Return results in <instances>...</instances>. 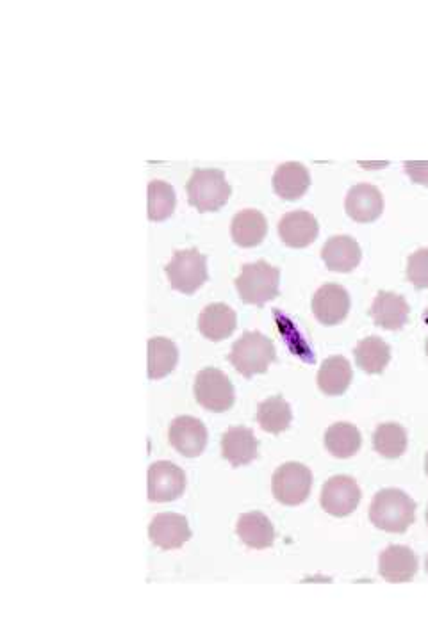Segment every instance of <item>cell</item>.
Returning <instances> with one entry per match:
<instances>
[{"mask_svg":"<svg viewBox=\"0 0 428 641\" xmlns=\"http://www.w3.org/2000/svg\"><path fill=\"white\" fill-rule=\"evenodd\" d=\"M370 520L375 528L402 535L416 520V503L398 488H384L371 501Z\"/></svg>","mask_w":428,"mask_h":641,"instance_id":"1","label":"cell"},{"mask_svg":"<svg viewBox=\"0 0 428 641\" xmlns=\"http://www.w3.org/2000/svg\"><path fill=\"white\" fill-rule=\"evenodd\" d=\"M279 285L280 269L264 260L245 264L236 278L239 300L256 307L275 300L279 296Z\"/></svg>","mask_w":428,"mask_h":641,"instance_id":"2","label":"cell"},{"mask_svg":"<svg viewBox=\"0 0 428 641\" xmlns=\"http://www.w3.org/2000/svg\"><path fill=\"white\" fill-rule=\"evenodd\" d=\"M275 358V346L266 335L247 332L234 342L229 360L239 374H243L245 378H252L254 374L266 373L268 367L275 362Z\"/></svg>","mask_w":428,"mask_h":641,"instance_id":"3","label":"cell"},{"mask_svg":"<svg viewBox=\"0 0 428 641\" xmlns=\"http://www.w3.org/2000/svg\"><path fill=\"white\" fill-rule=\"evenodd\" d=\"M191 207L198 212L220 211L232 195L222 170H195L186 186Z\"/></svg>","mask_w":428,"mask_h":641,"instance_id":"4","label":"cell"},{"mask_svg":"<svg viewBox=\"0 0 428 641\" xmlns=\"http://www.w3.org/2000/svg\"><path fill=\"white\" fill-rule=\"evenodd\" d=\"M166 276L175 291L182 294L197 293L209 278L207 257L195 248L179 250L173 253L172 260L166 264Z\"/></svg>","mask_w":428,"mask_h":641,"instance_id":"5","label":"cell"},{"mask_svg":"<svg viewBox=\"0 0 428 641\" xmlns=\"http://www.w3.org/2000/svg\"><path fill=\"white\" fill-rule=\"evenodd\" d=\"M195 399L200 406H204L209 412L222 414L231 410L236 394H234V385H232L229 376L216 369V367H206L197 374L195 380Z\"/></svg>","mask_w":428,"mask_h":641,"instance_id":"6","label":"cell"},{"mask_svg":"<svg viewBox=\"0 0 428 641\" xmlns=\"http://www.w3.org/2000/svg\"><path fill=\"white\" fill-rule=\"evenodd\" d=\"M273 495L284 506L305 503L313 488V472L298 462L280 465L273 474Z\"/></svg>","mask_w":428,"mask_h":641,"instance_id":"7","label":"cell"},{"mask_svg":"<svg viewBox=\"0 0 428 641\" xmlns=\"http://www.w3.org/2000/svg\"><path fill=\"white\" fill-rule=\"evenodd\" d=\"M363 492L350 476H334L321 488V508L332 517H348L357 510Z\"/></svg>","mask_w":428,"mask_h":641,"instance_id":"8","label":"cell"},{"mask_svg":"<svg viewBox=\"0 0 428 641\" xmlns=\"http://www.w3.org/2000/svg\"><path fill=\"white\" fill-rule=\"evenodd\" d=\"M186 490V474L172 462H156L149 469V499L152 503H172Z\"/></svg>","mask_w":428,"mask_h":641,"instance_id":"9","label":"cell"},{"mask_svg":"<svg viewBox=\"0 0 428 641\" xmlns=\"http://www.w3.org/2000/svg\"><path fill=\"white\" fill-rule=\"evenodd\" d=\"M168 440L177 453L186 458H197L206 451L207 430L197 417L181 415L173 419L168 430Z\"/></svg>","mask_w":428,"mask_h":641,"instance_id":"10","label":"cell"},{"mask_svg":"<svg viewBox=\"0 0 428 641\" xmlns=\"http://www.w3.org/2000/svg\"><path fill=\"white\" fill-rule=\"evenodd\" d=\"M150 542L161 551L181 549L191 538L190 524L179 513L165 512L156 515L149 528Z\"/></svg>","mask_w":428,"mask_h":641,"instance_id":"11","label":"cell"},{"mask_svg":"<svg viewBox=\"0 0 428 641\" xmlns=\"http://www.w3.org/2000/svg\"><path fill=\"white\" fill-rule=\"evenodd\" d=\"M314 317L321 325H339L350 312V296L339 284L321 285L313 296Z\"/></svg>","mask_w":428,"mask_h":641,"instance_id":"12","label":"cell"},{"mask_svg":"<svg viewBox=\"0 0 428 641\" xmlns=\"http://www.w3.org/2000/svg\"><path fill=\"white\" fill-rule=\"evenodd\" d=\"M379 572L387 583H409L418 572V556L407 545H389L380 554Z\"/></svg>","mask_w":428,"mask_h":641,"instance_id":"13","label":"cell"},{"mask_svg":"<svg viewBox=\"0 0 428 641\" xmlns=\"http://www.w3.org/2000/svg\"><path fill=\"white\" fill-rule=\"evenodd\" d=\"M320 234V225L311 212L293 211L280 218V241L289 248H307Z\"/></svg>","mask_w":428,"mask_h":641,"instance_id":"14","label":"cell"},{"mask_svg":"<svg viewBox=\"0 0 428 641\" xmlns=\"http://www.w3.org/2000/svg\"><path fill=\"white\" fill-rule=\"evenodd\" d=\"M345 211L357 223H371L379 220L384 212V198L377 186L357 184L348 191Z\"/></svg>","mask_w":428,"mask_h":641,"instance_id":"15","label":"cell"},{"mask_svg":"<svg viewBox=\"0 0 428 641\" xmlns=\"http://www.w3.org/2000/svg\"><path fill=\"white\" fill-rule=\"evenodd\" d=\"M321 259L334 273H350L361 264L363 252L359 243L352 237L334 236L323 244Z\"/></svg>","mask_w":428,"mask_h":641,"instance_id":"16","label":"cell"},{"mask_svg":"<svg viewBox=\"0 0 428 641\" xmlns=\"http://www.w3.org/2000/svg\"><path fill=\"white\" fill-rule=\"evenodd\" d=\"M409 314H411V307L404 296L387 293V291H380L377 294L370 309V316L373 317L375 325L391 332L404 328L405 323L409 321Z\"/></svg>","mask_w":428,"mask_h":641,"instance_id":"17","label":"cell"},{"mask_svg":"<svg viewBox=\"0 0 428 641\" xmlns=\"http://www.w3.org/2000/svg\"><path fill=\"white\" fill-rule=\"evenodd\" d=\"M257 453H259V442L250 428L234 426L223 433L222 456L231 463L232 467H241L254 462Z\"/></svg>","mask_w":428,"mask_h":641,"instance_id":"18","label":"cell"},{"mask_svg":"<svg viewBox=\"0 0 428 641\" xmlns=\"http://www.w3.org/2000/svg\"><path fill=\"white\" fill-rule=\"evenodd\" d=\"M238 328L236 312L225 303H211L198 317V332L213 342L229 339Z\"/></svg>","mask_w":428,"mask_h":641,"instance_id":"19","label":"cell"},{"mask_svg":"<svg viewBox=\"0 0 428 641\" xmlns=\"http://www.w3.org/2000/svg\"><path fill=\"white\" fill-rule=\"evenodd\" d=\"M311 187V173L300 163L280 164L273 175L275 193L288 202L300 200Z\"/></svg>","mask_w":428,"mask_h":641,"instance_id":"20","label":"cell"},{"mask_svg":"<svg viewBox=\"0 0 428 641\" xmlns=\"http://www.w3.org/2000/svg\"><path fill=\"white\" fill-rule=\"evenodd\" d=\"M236 533L243 544L257 551L268 549L275 542L272 520L261 512L243 513L238 519Z\"/></svg>","mask_w":428,"mask_h":641,"instance_id":"21","label":"cell"},{"mask_svg":"<svg viewBox=\"0 0 428 641\" xmlns=\"http://www.w3.org/2000/svg\"><path fill=\"white\" fill-rule=\"evenodd\" d=\"M266 234H268V221L264 218L263 212L247 209V211L238 212L232 218V241L241 248L259 246L263 243Z\"/></svg>","mask_w":428,"mask_h":641,"instance_id":"22","label":"cell"},{"mask_svg":"<svg viewBox=\"0 0 428 641\" xmlns=\"http://www.w3.org/2000/svg\"><path fill=\"white\" fill-rule=\"evenodd\" d=\"M354 371L345 357H330L321 364L318 387L327 396H341L350 387Z\"/></svg>","mask_w":428,"mask_h":641,"instance_id":"23","label":"cell"},{"mask_svg":"<svg viewBox=\"0 0 428 641\" xmlns=\"http://www.w3.org/2000/svg\"><path fill=\"white\" fill-rule=\"evenodd\" d=\"M363 446V435L354 424L336 422L329 430L325 431V447L336 458H352Z\"/></svg>","mask_w":428,"mask_h":641,"instance_id":"24","label":"cell"},{"mask_svg":"<svg viewBox=\"0 0 428 641\" xmlns=\"http://www.w3.org/2000/svg\"><path fill=\"white\" fill-rule=\"evenodd\" d=\"M355 362L364 373L380 374L391 360V348L380 337H366L354 349Z\"/></svg>","mask_w":428,"mask_h":641,"instance_id":"25","label":"cell"},{"mask_svg":"<svg viewBox=\"0 0 428 641\" xmlns=\"http://www.w3.org/2000/svg\"><path fill=\"white\" fill-rule=\"evenodd\" d=\"M179 362V349L175 342L165 337H154L149 341V378L161 380L172 373Z\"/></svg>","mask_w":428,"mask_h":641,"instance_id":"26","label":"cell"},{"mask_svg":"<svg viewBox=\"0 0 428 641\" xmlns=\"http://www.w3.org/2000/svg\"><path fill=\"white\" fill-rule=\"evenodd\" d=\"M291 421H293V412L286 399L273 396L259 405L257 422L266 433L279 435L282 431L288 430Z\"/></svg>","mask_w":428,"mask_h":641,"instance_id":"27","label":"cell"},{"mask_svg":"<svg viewBox=\"0 0 428 641\" xmlns=\"http://www.w3.org/2000/svg\"><path fill=\"white\" fill-rule=\"evenodd\" d=\"M373 447L380 456L387 460H396L404 455L407 449V431L404 426L395 422L380 424L373 435Z\"/></svg>","mask_w":428,"mask_h":641,"instance_id":"28","label":"cell"},{"mask_svg":"<svg viewBox=\"0 0 428 641\" xmlns=\"http://www.w3.org/2000/svg\"><path fill=\"white\" fill-rule=\"evenodd\" d=\"M175 189L165 180H152L149 184V220L165 221L175 211Z\"/></svg>","mask_w":428,"mask_h":641,"instance_id":"29","label":"cell"},{"mask_svg":"<svg viewBox=\"0 0 428 641\" xmlns=\"http://www.w3.org/2000/svg\"><path fill=\"white\" fill-rule=\"evenodd\" d=\"M407 278L416 289H428V248H421L409 257Z\"/></svg>","mask_w":428,"mask_h":641,"instance_id":"30","label":"cell"},{"mask_svg":"<svg viewBox=\"0 0 428 641\" xmlns=\"http://www.w3.org/2000/svg\"><path fill=\"white\" fill-rule=\"evenodd\" d=\"M404 170L412 182L421 184V186H428V163H412V161H407Z\"/></svg>","mask_w":428,"mask_h":641,"instance_id":"31","label":"cell"},{"mask_svg":"<svg viewBox=\"0 0 428 641\" xmlns=\"http://www.w3.org/2000/svg\"><path fill=\"white\" fill-rule=\"evenodd\" d=\"M423 321H425V325L428 326V309L425 310V312H423ZM425 353H427V357H428V337H427V341H425Z\"/></svg>","mask_w":428,"mask_h":641,"instance_id":"32","label":"cell"},{"mask_svg":"<svg viewBox=\"0 0 428 641\" xmlns=\"http://www.w3.org/2000/svg\"><path fill=\"white\" fill-rule=\"evenodd\" d=\"M425 472H427V476H428V453H427V456H425Z\"/></svg>","mask_w":428,"mask_h":641,"instance_id":"33","label":"cell"},{"mask_svg":"<svg viewBox=\"0 0 428 641\" xmlns=\"http://www.w3.org/2000/svg\"><path fill=\"white\" fill-rule=\"evenodd\" d=\"M425 519H427V528H428V506H427V513H425Z\"/></svg>","mask_w":428,"mask_h":641,"instance_id":"34","label":"cell"},{"mask_svg":"<svg viewBox=\"0 0 428 641\" xmlns=\"http://www.w3.org/2000/svg\"><path fill=\"white\" fill-rule=\"evenodd\" d=\"M425 568H427V574H428V556H427V561H425Z\"/></svg>","mask_w":428,"mask_h":641,"instance_id":"35","label":"cell"}]
</instances>
